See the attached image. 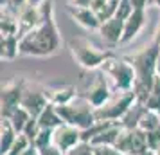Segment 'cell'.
<instances>
[{"mask_svg":"<svg viewBox=\"0 0 160 155\" xmlns=\"http://www.w3.org/2000/svg\"><path fill=\"white\" fill-rule=\"evenodd\" d=\"M146 106L149 110H155V112H160V78L157 76L155 78V83H153V89L149 92V96L146 99Z\"/></svg>","mask_w":160,"mask_h":155,"instance_id":"cell-23","label":"cell"},{"mask_svg":"<svg viewBox=\"0 0 160 155\" xmlns=\"http://www.w3.org/2000/svg\"><path fill=\"white\" fill-rule=\"evenodd\" d=\"M43 90L49 103L56 105V106L70 103L74 97L78 96L76 94V87H72V85H54V87H49V89H43Z\"/></svg>","mask_w":160,"mask_h":155,"instance_id":"cell-15","label":"cell"},{"mask_svg":"<svg viewBox=\"0 0 160 155\" xmlns=\"http://www.w3.org/2000/svg\"><path fill=\"white\" fill-rule=\"evenodd\" d=\"M146 110H148V106L142 101H135L130 106V110L124 114V117L121 119V125L124 128H138V123H140V119H142Z\"/></svg>","mask_w":160,"mask_h":155,"instance_id":"cell-20","label":"cell"},{"mask_svg":"<svg viewBox=\"0 0 160 155\" xmlns=\"http://www.w3.org/2000/svg\"><path fill=\"white\" fill-rule=\"evenodd\" d=\"M38 155H67L61 148H58L54 142L52 144H49V146H43L38 150Z\"/></svg>","mask_w":160,"mask_h":155,"instance_id":"cell-32","label":"cell"},{"mask_svg":"<svg viewBox=\"0 0 160 155\" xmlns=\"http://www.w3.org/2000/svg\"><path fill=\"white\" fill-rule=\"evenodd\" d=\"M56 108H58V114L61 116L63 123L72 125L79 130H87L97 121L95 119V108L83 96H76L70 103L59 105Z\"/></svg>","mask_w":160,"mask_h":155,"instance_id":"cell-4","label":"cell"},{"mask_svg":"<svg viewBox=\"0 0 160 155\" xmlns=\"http://www.w3.org/2000/svg\"><path fill=\"white\" fill-rule=\"evenodd\" d=\"M99 34L108 45L121 44L122 42V34H124V20L113 16V18L106 20V22H102L101 27H99Z\"/></svg>","mask_w":160,"mask_h":155,"instance_id":"cell-13","label":"cell"},{"mask_svg":"<svg viewBox=\"0 0 160 155\" xmlns=\"http://www.w3.org/2000/svg\"><path fill=\"white\" fill-rule=\"evenodd\" d=\"M115 146L124 155H140L149 152L148 146V133L140 128H124L121 130V135L117 139Z\"/></svg>","mask_w":160,"mask_h":155,"instance_id":"cell-7","label":"cell"},{"mask_svg":"<svg viewBox=\"0 0 160 155\" xmlns=\"http://www.w3.org/2000/svg\"><path fill=\"white\" fill-rule=\"evenodd\" d=\"M68 47L72 52V58L85 70H99L110 58H113L112 51H104V49L95 47L87 38H74V40H70Z\"/></svg>","mask_w":160,"mask_h":155,"instance_id":"cell-3","label":"cell"},{"mask_svg":"<svg viewBox=\"0 0 160 155\" xmlns=\"http://www.w3.org/2000/svg\"><path fill=\"white\" fill-rule=\"evenodd\" d=\"M68 15L72 18L74 22L81 25L83 29H88V31H99L101 27V20L97 18L94 9L90 8H74V6H68Z\"/></svg>","mask_w":160,"mask_h":155,"instance_id":"cell-12","label":"cell"},{"mask_svg":"<svg viewBox=\"0 0 160 155\" xmlns=\"http://www.w3.org/2000/svg\"><path fill=\"white\" fill-rule=\"evenodd\" d=\"M25 87H27L25 80H13V81L6 83L2 87V94H0V106H2L0 114H2V119H9L11 114L20 106Z\"/></svg>","mask_w":160,"mask_h":155,"instance_id":"cell-9","label":"cell"},{"mask_svg":"<svg viewBox=\"0 0 160 155\" xmlns=\"http://www.w3.org/2000/svg\"><path fill=\"white\" fill-rule=\"evenodd\" d=\"M135 9L131 6L130 0H121L119 2V8H117V18H121V20H126V18H130V15L133 13Z\"/></svg>","mask_w":160,"mask_h":155,"instance_id":"cell-28","label":"cell"},{"mask_svg":"<svg viewBox=\"0 0 160 155\" xmlns=\"http://www.w3.org/2000/svg\"><path fill=\"white\" fill-rule=\"evenodd\" d=\"M158 56H160V44L153 42V44L146 45L144 49H140L138 52L126 58L135 70L133 92L137 94V101L146 103V99L151 92L155 78H157V59H158Z\"/></svg>","mask_w":160,"mask_h":155,"instance_id":"cell-2","label":"cell"},{"mask_svg":"<svg viewBox=\"0 0 160 155\" xmlns=\"http://www.w3.org/2000/svg\"><path fill=\"white\" fill-rule=\"evenodd\" d=\"M47 105H49V99H47V96H45V90L43 89L25 87L20 106H23V108L32 116V117H38V116L45 110V106H47Z\"/></svg>","mask_w":160,"mask_h":155,"instance_id":"cell-11","label":"cell"},{"mask_svg":"<svg viewBox=\"0 0 160 155\" xmlns=\"http://www.w3.org/2000/svg\"><path fill=\"white\" fill-rule=\"evenodd\" d=\"M47 0H27V6H34V8H40V6H43Z\"/></svg>","mask_w":160,"mask_h":155,"instance_id":"cell-36","label":"cell"},{"mask_svg":"<svg viewBox=\"0 0 160 155\" xmlns=\"http://www.w3.org/2000/svg\"><path fill=\"white\" fill-rule=\"evenodd\" d=\"M38 125L40 128H43V130H56L59 125H63V119L61 116L58 114V108H56V105L49 103L45 106V110L38 116Z\"/></svg>","mask_w":160,"mask_h":155,"instance_id":"cell-17","label":"cell"},{"mask_svg":"<svg viewBox=\"0 0 160 155\" xmlns=\"http://www.w3.org/2000/svg\"><path fill=\"white\" fill-rule=\"evenodd\" d=\"M68 6H74V8H90L92 0H68Z\"/></svg>","mask_w":160,"mask_h":155,"instance_id":"cell-34","label":"cell"},{"mask_svg":"<svg viewBox=\"0 0 160 155\" xmlns=\"http://www.w3.org/2000/svg\"><path fill=\"white\" fill-rule=\"evenodd\" d=\"M148 146L153 152L160 148V128L153 130V132H148Z\"/></svg>","mask_w":160,"mask_h":155,"instance_id":"cell-30","label":"cell"},{"mask_svg":"<svg viewBox=\"0 0 160 155\" xmlns=\"http://www.w3.org/2000/svg\"><path fill=\"white\" fill-rule=\"evenodd\" d=\"M104 76L110 80V87L113 92H124V90H133L135 85V70L131 63L126 58H110L101 67Z\"/></svg>","mask_w":160,"mask_h":155,"instance_id":"cell-5","label":"cell"},{"mask_svg":"<svg viewBox=\"0 0 160 155\" xmlns=\"http://www.w3.org/2000/svg\"><path fill=\"white\" fill-rule=\"evenodd\" d=\"M137 101V94L133 90H124V92H113L110 99L104 105L95 108V119L97 121H112V123H121L124 114L130 110V106Z\"/></svg>","mask_w":160,"mask_h":155,"instance_id":"cell-6","label":"cell"},{"mask_svg":"<svg viewBox=\"0 0 160 155\" xmlns=\"http://www.w3.org/2000/svg\"><path fill=\"white\" fill-rule=\"evenodd\" d=\"M157 76L160 78V56H158V59H157Z\"/></svg>","mask_w":160,"mask_h":155,"instance_id":"cell-38","label":"cell"},{"mask_svg":"<svg viewBox=\"0 0 160 155\" xmlns=\"http://www.w3.org/2000/svg\"><path fill=\"white\" fill-rule=\"evenodd\" d=\"M94 152H95V155H124L117 146H104V144L94 146Z\"/></svg>","mask_w":160,"mask_h":155,"instance_id":"cell-31","label":"cell"},{"mask_svg":"<svg viewBox=\"0 0 160 155\" xmlns=\"http://www.w3.org/2000/svg\"><path fill=\"white\" fill-rule=\"evenodd\" d=\"M151 4H155L157 8H160V0H151Z\"/></svg>","mask_w":160,"mask_h":155,"instance_id":"cell-39","label":"cell"},{"mask_svg":"<svg viewBox=\"0 0 160 155\" xmlns=\"http://www.w3.org/2000/svg\"><path fill=\"white\" fill-rule=\"evenodd\" d=\"M158 114H160V112H158Z\"/></svg>","mask_w":160,"mask_h":155,"instance_id":"cell-42","label":"cell"},{"mask_svg":"<svg viewBox=\"0 0 160 155\" xmlns=\"http://www.w3.org/2000/svg\"><path fill=\"white\" fill-rule=\"evenodd\" d=\"M112 94H113V90H112V87H110L108 81H106L104 72L99 69L97 74L88 81V85L83 89V92H81L79 96H83L94 108H97V106H101V105L106 103Z\"/></svg>","mask_w":160,"mask_h":155,"instance_id":"cell-8","label":"cell"},{"mask_svg":"<svg viewBox=\"0 0 160 155\" xmlns=\"http://www.w3.org/2000/svg\"><path fill=\"white\" fill-rule=\"evenodd\" d=\"M40 23L20 38V56H52L61 47V36L54 20L52 0H47L43 6H40Z\"/></svg>","mask_w":160,"mask_h":155,"instance_id":"cell-1","label":"cell"},{"mask_svg":"<svg viewBox=\"0 0 160 155\" xmlns=\"http://www.w3.org/2000/svg\"><path fill=\"white\" fill-rule=\"evenodd\" d=\"M31 117H32V116H31V114L25 110L23 106H18V108H16V110L11 114V117H9V123L13 125V128H15L18 133H22V132H23V128H25V126H27V123L31 121Z\"/></svg>","mask_w":160,"mask_h":155,"instance_id":"cell-21","label":"cell"},{"mask_svg":"<svg viewBox=\"0 0 160 155\" xmlns=\"http://www.w3.org/2000/svg\"><path fill=\"white\" fill-rule=\"evenodd\" d=\"M38 132H40V125H38V119H36V117H31V121L27 123V126L23 128V132H22V133L25 135V137H29L31 142H32V141H34V137L38 135Z\"/></svg>","mask_w":160,"mask_h":155,"instance_id":"cell-29","label":"cell"},{"mask_svg":"<svg viewBox=\"0 0 160 155\" xmlns=\"http://www.w3.org/2000/svg\"><path fill=\"white\" fill-rule=\"evenodd\" d=\"M0 56L2 59H15L16 56H20V36L18 34H9V36H2L0 42Z\"/></svg>","mask_w":160,"mask_h":155,"instance_id":"cell-18","label":"cell"},{"mask_svg":"<svg viewBox=\"0 0 160 155\" xmlns=\"http://www.w3.org/2000/svg\"><path fill=\"white\" fill-rule=\"evenodd\" d=\"M138 128H140V130H144L146 133L153 132V130H157V128H160V114L148 108V110L144 112L142 119H140V123H138Z\"/></svg>","mask_w":160,"mask_h":155,"instance_id":"cell-22","label":"cell"},{"mask_svg":"<svg viewBox=\"0 0 160 155\" xmlns=\"http://www.w3.org/2000/svg\"><path fill=\"white\" fill-rule=\"evenodd\" d=\"M140 155H155V152H153V150H149V152H146V153H140Z\"/></svg>","mask_w":160,"mask_h":155,"instance_id":"cell-40","label":"cell"},{"mask_svg":"<svg viewBox=\"0 0 160 155\" xmlns=\"http://www.w3.org/2000/svg\"><path fill=\"white\" fill-rule=\"evenodd\" d=\"M133 9H138V11H146V8L151 4V0H130Z\"/></svg>","mask_w":160,"mask_h":155,"instance_id":"cell-33","label":"cell"},{"mask_svg":"<svg viewBox=\"0 0 160 155\" xmlns=\"http://www.w3.org/2000/svg\"><path fill=\"white\" fill-rule=\"evenodd\" d=\"M119 2L121 0H108L106 4H104V8L101 9V11H97L95 15H97V18L102 22H106V20H110V18H113V16L117 15V8H119Z\"/></svg>","mask_w":160,"mask_h":155,"instance_id":"cell-24","label":"cell"},{"mask_svg":"<svg viewBox=\"0 0 160 155\" xmlns=\"http://www.w3.org/2000/svg\"><path fill=\"white\" fill-rule=\"evenodd\" d=\"M153 42L160 44V20H158V23H157V29H155V36H153Z\"/></svg>","mask_w":160,"mask_h":155,"instance_id":"cell-37","label":"cell"},{"mask_svg":"<svg viewBox=\"0 0 160 155\" xmlns=\"http://www.w3.org/2000/svg\"><path fill=\"white\" fill-rule=\"evenodd\" d=\"M52 133H54V130H43V128H40L38 135L32 141V146L36 148V150H40V148L52 144Z\"/></svg>","mask_w":160,"mask_h":155,"instance_id":"cell-26","label":"cell"},{"mask_svg":"<svg viewBox=\"0 0 160 155\" xmlns=\"http://www.w3.org/2000/svg\"><path fill=\"white\" fill-rule=\"evenodd\" d=\"M16 137H18V132L13 128L9 119H2V125H0V150H2V155L9 153V150L15 144Z\"/></svg>","mask_w":160,"mask_h":155,"instance_id":"cell-19","label":"cell"},{"mask_svg":"<svg viewBox=\"0 0 160 155\" xmlns=\"http://www.w3.org/2000/svg\"><path fill=\"white\" fill-rule=\"evenodd\" d=\"M67 155H95L94 152V144H90L87 141H81L79 144H76L74 148H70Z\"/></svg>","mask_w":160,"mask_h":155,"instance_id":"cell-27","label":"cell"},{"mask_svg":"<svg viewBox=\"0 0 160 155\" xmlns=\"http://www.w3.org/2000/svg\"><path fill=\"white\" fill-rule=\"evenodd\" d=\"M42 20V13L40 8L34 6H23L18 13V36L22 38L23 34H27L29 31H32Z\"/></svg>","mask_w":160,"mask_h":155,"instance_id":"cell-14","label":"cell"},{"mask_svg":"<svg viewBox=\"0 0 160 155\" xmlns=\"http://www.w3.org/2000/svg\"><path fill=\"white\" fill-rule=\"evenodd\" d=\"M155 155H160V148L158 150H155Z\"/></svg>","mask_w":160,"mask_h":155,"instance_id":"cell-41","label":"cell"},{"mask_svg":"<svg viewBox=\"0 0 160 155\" xmlns=\"http://www.w3.org/2000/svg\"><path fill=\"white\" fill-rule=\"evenodd\" d=\"M144 23H146V11H138V9H135V11L130 15V18L124 20V34H122V42H121V44H128V42H131V40L142 31Z\"/></svg>","mask_w":160,"mask_h":155,"instance_id":"cell-16","label":"cell"},{"mask_svg":"<svg viewBox=\"0 0 160 155\" xmlns=\"http://www.w3.org/2000/svg\"><path fill=\"white\" fill-rule=\"evenodd\" d=\"M108 0H92V6H90V9H94L95 13L97 11H101L102 8H104V4H106Z\"/></svg>","mask_w":160,"mask_h":155,"instance_id":"cell-35","label":"cell"},{"mask_svg":"<svg viewBox=\"0 0 160 155\" xmlns=\"http://www.w3.org/2000/svg\"><path fill=\"white\" fill-rule=\"evenodd\" d=\"M31 146H32V142H31L29 137H25L23 133H18V137H16L15 144L11 146V150H9L8 155H22L23 152H27Z\"/></svg>","mask_w":160,"mask_h":155,"instance_id":"cell-25","label":"cell"},{"mask_svg":"<svg viewBox=\"0 0 160 155\" xmlns=\"http://www.w3.org/2000/svg\"><path fill=\"white\" fill-rule=\"evenodd\" d=\"M81 141H83L81 130L76 128V126H72V125H67V123L59 125L58 128L54 130V133H52V142L58 148H61L65 153L70 148L76 146V144H79Z\"/></svg>","mask_w":160,"mask_h":155,"instance_id":"cell-10","label":"cell"}]
</instances>
